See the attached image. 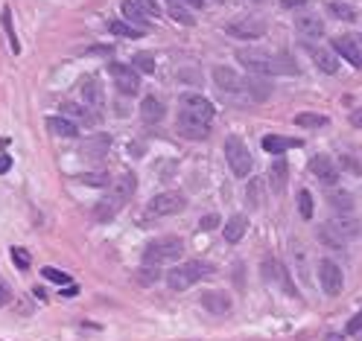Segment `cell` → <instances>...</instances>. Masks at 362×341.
<instances>
[{
    "instance_id": "39",
    "label": "cell",
    "mask_w": 362,
    "mask_h": 341,
    "mask_svg": "<svg viewBox=\"0 0 362 341\" xmlns=\"http://www.w3.org/2000/svg\"><path fill=\"white\" fill-rule=\"evenodd\" d=\"M298 210H301L304 219H312V196H310V190L298 192Z\"/></svg>"
},
{
    "instance_id": "51",
    "label": "cell",
    "mask_w": 362,
    "mask_h": 341,
    "mask_svg": "<svg viewBox=\"0 0 362 341\" xmlns=\"http://www.w3.org/2000/svg\"><path fill=\"white\" fill-rule=\"evenodd\" d=\"M327 341H345L342 335H331V338H327Z\"/></svg>"
},
{
    "instance_id": "28",
    "label": "cell",
    "mask_w": 362,
    "mask_h": 341,
    "mask_svg": "<svg viewBox=\"0 0 362 341\" xmlns=\"http://www.w3.org/2000/svg\"><path fill=\"white\" fill-rule=\"evenodd\" d=\"M0 21H3V29H6V36H9V47H12V53L18 56L21 53V41H18V32H15V24H12V9L3 6V12H0Z\"/></svg>"
},
{
    "instance_id": "33",
    "label": "cell",
    "mask_w": 362,
    "mask_h": 341,
    "mask_svg": "<svg viewBox=\"0 0 362 341\" xmlns=\"http://www.w3.org/2000/svg\"><path fill=\"white\" fill-rule=\"evenodd\" d=\"M319 239L324 242V245H331V248H342V245H345V239L336 236V227H331V225L321 227V231H319Z\"/></svg>"
},
{
    "instance_id": "30",
    "label": "cell",
    "mask_w": 362,
    "mask_h": 341,
    "mask_svg": "<svg viewBox=\"0 0 362 341\" xmlns=\"http://www.w3.org/2000/svg\"><path fill=\"white\" fill-rule=\"evenodd\" d=\"M170 15H173V21L184 24V26H193L196 24V18L184 9V3H178V0H170Z\"/></svg>"
},
{
    "instance_id": "14",
    "label": "cell",
    "mask_w": 362,
    "mask_h": 341,
    "mask_svg": "<svg viewBox=\"0 0 362 341\" xmlns=\"http://www.w3.org/2000/svg\"><path fill=\"white\" fill-rule=\"evenodd\" d=\"M333 50H336L339 59H345L348 64H354V68H362V50H359L356 38H351V36H339V38H333Z\"/></svg>"
},
{
    "instance_id": "19",
    "label": "cell",
    "mask_w": 362,
    "mask_h": 341,
    "mask_svg": "<svg viewBox=\"0 0 362 341\" xmlns=\"http://www.w3.org/2000/svg\"><path fill=\"white\" fill-rule=\"evenodd\" d=\"M164 103L158 100V96H146V100L140 103V120L146 123V126H158L161 120H164Z\"/></svg>"
},
{
    "instance_id": "32",
    "label": "cell",
    "mask_w": 362,
    "mask_h": 341,
    "mask_svg": "<svg viewBox=\"0 0 362 341\" xmlns=\"http://www.w3.org/2000/svg\"><path fill=\"white\" fill-rule=\"evenodd\" d=\"M138 68V73H155V56L152 53H135V61H131Z\"/></svg>"
},
{
    "instance_id": "46",
    "label": "cell",
    "mask_w": 362,
    "mask_h": 341,
    "mask_svg": "<svg viewBox=\"0 0 362 341\" xmlns=\"http://www.w3.org/2000/svg\"><path fill=\"white\" fill-rule=\"evenodd\" d=\"M351 123H354L356 128H362V108H356V111H351Z\"/></svg>"
},
{
    "instance_id": "1",
    "label": "cell",
    "mask_w": 362,
    "mask_h": 341,
    "mask_svg": "<svg viewBox=\"0 0 362 341\" xmlns=\"http://www.w3.org/2000/svg\"><path fill=\"white\" fill-rule=\"evenodd\" d=\"M237 61L249 73H254V76H277V73L292 76L295 73L292 61L287 56H272L266 50H240L237 53Z\"/></svg>"
},
{
    "instance_id": "23",
    "label": "cell",
    "mask_w": 362,
    "mask_h": 341,
    "mask_svg": "<svg viewBox=\"0 0 362 341\" xmlns=\"http://www.w3.org/2000/svg\"><path fill=\"white\" fill-rule=\"evenodd\" d=\"M106 26H108L111 36H120V38H143V36H146V29L131 26V24H126V21H120V18H111Z\"/></svg>"
},
{
    "instance_id": "40",
    "label": "cell",
    "mask_w": 362,
    "mask_h": 341,
    "mask_svg": "<svg viewBox=\"0 0 362 341\" xmlns=\"http://www.w3.org/2000/svg\"><path fill=\"white\" fill-rule=\"evenodd\" d=\"M41 274L47 280H53V283H71V274H64V271H59V268H53V266H47V268H41Z\"/></svg>"
},
{
    "instance_id": "36",
    "label": "cell",
    "mask_w": 362,
    "mask_h": 341,
    "mask_svg": "<svg viewBox=\"0 0 362 341\" xmlns=\"http://www.w3.org/2000/svg\"><path fill=\"white\" fill-rule=\"evenodd\" d=\"M114 190H117V192H120V196H123V199L129 202L131 196H135V175H123V178H120V181H117V184H114Z\"/></svg>"
},
{
    "instance_id": "21",
    "label": "cell",
    "mask_w": 362,
    "mask_h": 341,
    "mask_svg": "<svg viewBox=\"0 0 362 341\" xmlns=\"http://www.w3.org/2000/svg\"><path fill=\"white\" fill-rule=\"evenodd\" d=\"M202 306L208 312L213 315H225L228 310H231V298L225 295V291H205L202 295Z\"/></svg>"
},
{
    "instance_id": "6",
    "label": "cell",
    "mask_w": 362,
    "mask_h": 341,
    "mask_svg": "<svg viewBox=\"0 0 362 341\" xmlns=\"http://www.w3.org/2000/svg\"><path fill=\"white\" fill-rule=\"evenodd\" d=\"M225 158H228V167L234 169L237 178H245L252 172V152H249V146L242 143V137L231 135L225 140Z\"/></svg>"
},
{
    "instance_id": "43",
    "label": "cell",
    "mask_w": 362,
    "mask_h": 341,
    "mask_svg": "<svg viewBox=\"0 0 362 341\" xmlns=\"http://www.w3.org/2000/svg\"><path fill=\"white\" fill-rule=\"evenodd\" d=\"M12 259H15L18 268H29V254L24 248H12Z\"/></svg>"
},
{
    "instance_id": "2",
    "label": "cell",
    "mask_w": 362,
    "mask_h": 341,
    "mask_svg": "<svg viewBox=\"0 0 362 341\" xmlns=\"http://www.w3.org/2000/svg\"><path fill=\"white\" fill-rule=\"evenodd\" d=\"M178 120H187V123H202L210 126V120L217 117V108H213L210 100H205L202 93H184L178 100Z\"/></svg>"
},
{
    "instance_id": "47",
    "label": "cell",
    "mask_w": 362,
    "mask_h": 341,
    "mask_svg": "<svg viewBox=\"0 0 362 341\" xmlns=\"http://www.w3.org/2000/svg\"><path fill=\"white\" fill-rule=\"evenodd\" d=\"M178 3H184V6H190V9H202L205 0H178Z\"/></svg>"
},
{
    "instance_id": "38",
    "label": "cell",
    "mask_w": 362,
    "mask_h": 341,
    "mask_svg": "<svg viewBox=\"0 0 362 341\" xmlns=\"http://www.w3.org/2000/svg\"><path fill=\"white\" fill-rule=\"evenodd\" d=\"M108 149V140L106 137H96V140H88L85 143V149H82V152H85V155H96V158H103V152Z\"/></svg>"
},
{
    "instance_id": "53",
    "label": "cell",
    "mask_w": 362,
    "mask_h": 341,
    "mask_svg": "<svg viewBox=\"0 0 362 341\" xmlns=\"http://www.w3.org/2000/svg\"><path fill=\"white\" fill-rule=\"evenodd\" d=\"M359 341H362V338H359Z\"/></svg>"
},
{
    "instance_id": "18",
    "label": "cell",
    "mask_w": 362,
    "mask_h": 341,
    "mask_svg": "<svg viewBox=\"0 0 362 341\" xmlns=\"http://www.w3.org/2000/svg\"><path fill=\"white\" fill-rule=\"evenodd\" d=\"M295 29H298V36H304L307 41L324 36V24L316 15H301V18H295Z\"/></svg>"
},
{
    "instance_id": "12",
    "label": "cell",
    "mask_w": 362,
    "mask_h": 341,
    "mask_svg": "<svg viewBox=\"0 0 362 341\" xmlns=\"http://www.w3.org/2000/svg\"><path fill=\"white\" fill-rule=\"evenodd\" d=\"M310 172L316 175L321 184H327V187H333L339 181V169L333 164V158H327V155H316V158H312L310 160Z\"/></svg>"
},
{
    "instance_id": "5",
    "label": "cell",
    "mask_w": 362,
    "mask_h": 341,
    "mask_svg": "<svg viewBox=\"0 0 362 341\" xmlns=\"http://www.w3.org/2000/svg\"><path fill=\"white\" fill-rule=\"evenodd\" d=\"M208 271H210V266H205V263H181V266H175V268H170L167 271V283H170V289H175V291H184V289H190L193 283H199L202 278H208Z\"/></svg>"
},
{
    "instance_id": "41",
    "label": "cell",
    "mask_w": 362,
    "mask_h": 341,
    "mask_svg": "<svg viewBox=\"0 0 362 341\" xmlns=\"http://www.w3.org/2000/svg\"><path fill=\"white\" fill-rule=\"evenodd\" d=\"M135 3H138L146 15H152V18H161V3H158V0H135Z\"/></svg>"
},
{
    "instance_id": "22",
    "label": "cell",
    "mask_w": 362,
    "mask_h": 341,
    "mask_svg": "<svg viewBox=\"0 0 362 341\" xmlns=\"http://www.w3.org/2000/svg\"><path fill=\"white\" fill-rule=\"evenodd\" d=\"M47 128L56 135V137H79V126L73 123V117H50L47 120Z\"/></svg>"
},
{
    "instance_id": "45",
    "label": "cell",
    "mask_w": 362,
    "mask_h": 341,
    "mask_svg": "<svg viewBox=\"0 0 362 341\" xmlns=\"http://www.w3.org/2000/svg\"><path fill=\"white\" fill-rule=\"evenodd\" d=\"M359 330H362V312H356V315H354V321L348 324V333H351V335H356Z\"/></svg>"
},
{
    "instance_id": "9",
    "label": "cell",
    "mask_w": 362,
    "mask_h": 341,
    "mask_svg": "<svg viewBox=\"0 0 362 341\" xmlns=\"http://www.w3.org/2000/svg\"><path fill=\"white\" fill-rule=\"evenodd\" d=\"M108 73H111V79L117 82V88L123 91V93H138L140 91V76H138V68L135 64H120V61H111L108 64Z\"/></svg>"
},
{
    "instance_id": "34",
    "label": "cell",
    "mask_w": 362,
    "mask_h": 341,
    "mask_svg": "<svg viewBox=\"0 0 362 341\" xmlns=\"http://www.w3.org/2000/svg\"><path fill=\"white\" fill-rule=\"evenodd\" d=\"M76 181H82V184H88V187H106L111 178L106 175V172H85V175H79Z\"/></svg>"
},
{
    "instance_id": "16",
    "label": "cell",
    "mask_w": 362,
    "mask_h": 341,
    "mask_svg": "<svg viewBox=\"0 0 362 341\" xmlns=\"http://www.w3.org/2000/svg\"><path fill=\"white\" fill-rule=\"evenodd\" d=\"M245 96H249V103H266L272 96V85L266 82V76H245Z\"/></svg>"
},
{
    "instance_id": "20",
    "label": "cell",
    "mask_w": 362,
    "mask_h": 341,
    "mask_svg": "<svg viewBox=\"0 0 362 341\" xmlns=\"http://www.w3.org/2000/svg\"><path fill=\"white\" fill-rule=\"evenodd\" d=\"M301 140H295V137H281V135H266L263 137V149H266L269 155H284L287 149H298Z\"/></svg>"
},
{
    "instance_id": "27",
    "label": "cell",
    "mask_w": 362,
    "mask_h": 341,
    "mask_svg": "<svg viewBox=\"0 0 362 341\" xmlns=\"http://www.w3.org/2000/svg\"><path fill=\"white\" fill-rule=\"evenodd\" d=\"M245 227H249V219L245 216H231L225 225V239L228 242H240L245 236Z\"/></svg>"
},
{
    "instance_id": "10",
    "label": "cell",
    "mask_w": 362,
    "mask_h": 341,
    "mask_svg": "<svg viewBox=\"0 0 362 341\" xmlns=\"http://www.w3.org/2000/svg\"><path fill=\"white\" fill-rule=\"evenodd\" d=\"M319 283L324 289V295H331V298H336L342 291L345 278H342V268L333 263V259H321L319 263Z\"/></svg>"
},
{
    "instance_id": "44",
    "label": "cell",
    "mask_w": 362,
    "mask_h": 341,
    "mask_svg": "<svg viewBox=\"0 0 362 341\" xmlns=\"http://www.w3.org/2000/svg\"><path fill=\"white\" fill-rule=\"evenodd\" d=\"M219 216L217 213H208V216H202V222H199V227H202V231H213V227H219Z\"/></svg>"
},
{
    "instance_id": "42",
    "label": "cell",
    "mask_w": 362,
    "mask_h": 341,
    "mask_svg": "<svg viewBox=\"0 0 362 341\" xmlns=\"http://www.w3.org/2000/svg\"><path fill=\"white\" fill-rule=\"evenodd\" d=\"M260 187H263V181H260V178H254V181L249 184V202H252L254 207H260V204H263V196H260Z\"/></svg>"
},
{
    "instance_id": "17",
    "label": "cell",
    "mask_w": 362,
    "mask_h": 341,
    "mask_svg": "<svg viewBox=\"0 0 362 341\" xmlns=\"http://www.w3.org/2000/svg\"><path fill=\"white\" fill-rule=\"evenodd\" d=\"M310 50V56H312V61H316V68L321 70V73H336L339 70V56H336V50H324V47H307Z\"/></svg>"
},
{
    "instance_id": "24",
    "label": "cell",
    "mask_w": 362,
    "mask_h": 341,
    "mask_svg": "<svg viewBox=\"0 0 362 341\" xmlns=\"http://www.w3.org/2000/svg\"><path fill=\"white\" fill-rule=\"evenodd\" d=\"M123 18L131 24V26H140V29H150V18H146V12L135 3V0H126L123 3Z\"/></svg>"
},
{
    "instance_id": "4",
    "label": "cell",
    "mask_w": 362,
    "mask_h": 341,
    "mask_svg": "<svg viewBox=\"0 0 362 341\" xmlns=\"http://www.w3.org/2000/svg\"><path fill=\"white\" fill-rule=\"evenodd\" d=\"M213 82H217V88L225 93V100L249 103V96H245V76H240L234 68H225V64L213 68Z\"/></svg>"
},
{
    "instance_id": "50",
    "label": "cell",
    "mask_w": 362,
    "mask_h": 341,
    "mask_svg": "<svg viewBox=\"0 0 362 341\" xmlns=\"http://www.w3.org/2000/svg\"><path fill=\"white\" fill-rule=\"evenodd\" d=\"M281 3H284V6H301L304 0H281Z\"/></svg>"
},
{
    "instance_id": "35",
    "label": "cell",
    "mask_w": 362,
    "mask_h": 341,
    "mask_svg": "<svg viewBox=\"0 0 362 341\" xmlns=\"http://www.w3.org/2000/svg\"><path fill=\"white\" fill-rule=\"evenodd\" d=\"M331 204L339 210V213H351V210H354V199L348 196V192H333V196H331Z\"/></svg>"
},
{
    "instance_id": "48",
    "label": "cell",
    "mask_w": 362,
    "mask_h": 341,
    "mask_svg": "<svg viewBox=\"0 0 362 341\" xmlns=\"http://www.w3.org/2000/svg\"><path fill=\"white\" fill-rule=\"evenodd\" d=\"M9 167H12V160H9L6 155H0V175H3V172H9Z\"/></svg>"
},
{
    "instance_id": "3",
    "label": "cell",
    "mask_w": 362,
    "mask_h": 341,
    "mask_svg": "<svg viewBox=\"0 0 362 341\" xmlns=\"http://www.w3.org/2000/svg\"><path fill=\"white\" fill-rule=\"evenodd\" d=\"M184 245H181L178 236H158L150 245L143 248V263L146 266H161V263H173V259L181 257Z\"/></svg>"
},
{
    "instance_id": "25",
    "label": "cell",
    "mask_w": 362,
    "mask_h": 341,
    "mask_svg": "<svg viewBox=\"0 0 362 341\" xmlns=\"http://www.w3.org/2000/svg\"><path fill=\"white\" fill-rule=\"evenodd\" d=\"M327 12H331L333 18H339V21H348V24L359 21V12H356V6H354V3H345V0H333V3L327 6Z\"/></svg>"
},
{
    "instance_id": "15",
    "label": "cell",
    "mask_w": 362,
    "mask_h": 341,
    "mask_svg": "<svg viewBox=\"0 0 362 341\" xmlns=\"http://www.w3.org/2000/svg\"><path fill=\"white\" fill-rule=\"evenodd\" d=\"M82 100H85V105H88L91 111H96V114H100V111L106 108V93H103V85L96 82L94 76H88L85 82H82Z\"/></svg>"
},
{
    "instance_id": "49",
    "label": "cell",
    "mask_w": 362,
    "mask_h": 341,
    "mask_svg": "<svg viewBox=\"0 0 362 341\" xmlns=\"http://www.w3.org/2000/svg\"><path fill=\"white\" fill-rule=\"evenodd\" d=\"M9 298H12V295H9V289H6L3 283H0V306H3V303H9Z\"/></svg>"
},
{
    "instance_id": "7",
    "label": "cell",
    "mask_w": 362,
    "mask_h": 341,
    "mask_svg": "<svg viewBox=\"0 0 362 341\" xmlns=\"http://www.w3.org/2000/svg\"><path fill=\"white\" fill-rule=\"evenodd\" d=\"M184 204H187V199L181 192H161V196L150 199V204H146V219H164V216L181 213Z\"/></svg>"
},
{
    "instance_id": "26",
    "label": "cell",
    "mask_w": 362,
    "mask_h": 341,
    "mask_svg": "<svg viewBox=\"0 0 362 341\" xmlns=\"http://www.w3.org/2000/svg\"><path fill=\"white\" fill-rule=\"evenodd\" d=\"M178 135L184 137V140H205L210 132H208V126H202V123H187V120H178Z\"/></svg>"
},
{
    "instance_id": "31",
    "label": "cell",
    "mask_w": 362,
    "mask_h": 341,
    "mask_svg": "<svg viewBox=\"0 0 362 341\" xmlns=\"http://www.w3.org/2000/svg\"><path fill=\"white\" fill-rule=\"evenodd\" d=\"M295 126H301V128H321V126H327V117H324V114H298V117H295Z\"/></svg>"
},
{
    "instance_id": "52",
    "label": "cell",
    "mask_w": 362,
    "mask_h": 341,
    "mask_svg": "<svg viewBox=\"0 0 362 341\" xmlns=\"http://www.w3.org/2000/svg\"><path fill=\"white\" fill-rule=\"evenodd\" d=\"M254 3H263V0H254Z\"/></svg>"
},
{
    "instance_id": "29",
    "label": "cell",
    "mask_w": 362,
    "mask_h": 341,
    "mask_svg": "<svg viewBox=\"0 0 362 341\" xmlns=\"http://www.w3.org/2000/svg\"><path fill=\"white\" fill-rule=\"evenodd\" d=\"M269 178H272V187H275V192H281V190H284V184H287V160H284L281 155H277V160L272 164Z\"/></svg>"
},
{
    "instance_id": "11",
    "label": "cell",
    "mask_w": 362,
    "mask_h": 341,
    "mask_svg": "<svg viewBox=\"0 0 362 341\" xmlns=\"http://www.w3.org/2000/svg\"><path fill=\"white\" fill-rule=\"evenodd\" d=\"M126 204H129V202L120 196V192L111 190V196H106V199H100V202L94 204V219H96V222H111Z\"/></svg>"
},
{
    "instance_id": "13",
    "label": "cell",
    "mask_w": 362,
    "mask_h": 341,
    "mask_svg": "<svg viewBox=\"0 0 362 341\" xmlns=\"http://www.w3.org/2000/svg\"><path fill=\"white\" fill-rule=\"evenodd\" d=\"M263 274H266V280H269V283H281L289 298H298V289H295V283L289 280L287 268H284L281 263H277V259H266V263H263Z\"/></svg>"
},
{
    "instance_id": "37",
    "label": "cell",
    "mask_w": 362,
    "mask_h": 341,
    "mask_svg": "<svg viewBox=\"0 0 362 341\" xmlns=\"http://www.w3.org/2000/svg\"><path fill=\"white\" fill-rule=\"evenodd\" d=\"M158 278H161L158 266H143V268L138 271V283H140V286H150V283H155Z\"/></svg>"
},
{
    "instance_id": "8",
    "label": "cell",
    "mask_w": 362,
    "mask_h": 341,
    "mask_svg": "<svg viewBox=\"0 0 362 341\" xmlns=\"http://www.w3.org/2000/svg\"><path fill=\"white\" fill-rule=\"evenodd\" d=\"M228 36H234L240 41H254L260 36H266V21L263 18H249V15H240V18L228 21Z\"/></svg>"
}]
</instances>
